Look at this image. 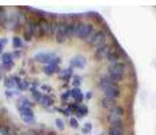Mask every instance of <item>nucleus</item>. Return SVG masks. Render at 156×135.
Returning <instances> with one entry per match:
<instances>
[{"instance_id": "obj_1", "label": "nucleus", "mask_w": 156, "mask_h": 135, "mask_svg": "<svg viewBox=\"0 0 156 135\" xmlns=\"http://www.w3.org/2000/svg\"><path fill=\"white\" fill-rule=\"evenodd\" d=\"M99 89L102 91V93H103V99H106V100H113V101L117 99L118 92H119L117 84L114 83L113 80H110L106 74L101 77V80H99Z\"/></svg>"}, {"instance_id": "obj_2", "label": "nucleus", "mask_w": 156, "mask_h": 135, "mask_svg": "<svg viewBox=\"0 0 156 135\" xmlns=\"http://www.w3.org/2000/svg\"><path fill=\"white\" fill-rule=\"evenodd\" d=\"M125 66L124 62H118V64H113V65H109V70H107V74L106 76L109 77L110 80H113L114 83H118V81H121L124 79L125 76Z\"/></svg>"}, {"instance_id": "obj_3", "label": "nucleus", "mask_w": 156, "mask_h": 135, "mask_svg": "<svg viewBox=\"0 0 156 135\" xmlns=\"http://www.w3.org/2000/svg\"><path fill=\"white\" fill-rule=\"evenodd\" d=\"M87 42H88L90 45H92L95 49H99V47L106 45V34H105L103 31H101V30L95 29L94 31L91 32V35L87 38Z\"/></svg>"}, {"instance_id": "obj_4", "label": "nucleus", "mask_w": 156, "mask_h": 135, "mask_svg": "<svg viewBox=\"0 0 156 135\" xmlns=\"http://www.w3.org/2000/svg\"><path fill=\"white\" fill-rule=\"evenodd\" d=\"M55 37L57 42H62L67 39V38H69V26H68L67 20H61L60 23H57Z\"/></svg>"}, {"instance_id": "obj_5", "label": "nucleus", "mask_w": 156, "mask_h": 135, "mask_svg": "<svg viewBox=\"0 0 156 135\" xmlns=\"http://www.w3.org/2000/svg\"><path fill=\"white\" fill-rule=\"evenodd\" d=\"M94 27H92L90 23H83V22H80V25L79 27H77V30H76V34H75V37H77V38H80V39H84L87 41V38L91 35V32L94 31Z\"/></svg>"}, {"instance_id": "obj_6", "label": "nucleus", "mask_w": 156, "mask_h": 135, "mask_svg": "<svg viewBox=\"0 0 156 135\" xmlns=\"http://www.w3.org/2000/svg\"><path fill=\"white\" fill-rule=\"evenodd\" d=\"M20 118H22L23 122L26 123H33L34 122V115H33V111H31V107L27 101H23L20 103Z\"/></svg>"}, {"instance_id": "obj_7", "label": "nucleus", "mask_w": 156, "mask_h": 135, "mask_svg": "<svg viewBox=\"0 0 156 135\" xmlns=\"http://www.w3.org/2000/svg\"><path fill=\"white\" fill-rule=\"evenodd\" d=\"M122 116H124V111H122V108L119 106H115L110 110L109 120H110V123H121Z\"/></svg>"}, {"instance_id": "obj_8", "label": "nucleus", "mask_w": 156, "mask_h": 135, "mask_svg": "<svg viewBox=\"0 0 156 135\" xmlns=\"http://www.w3.org/2000/svg\"><path fill=\"white\" fill-rule=\"evenodd\" d=\"M109 135H124V126L121 123H110Z\"/></svg>"}, {"instance_id": "obj_9", "label": "nucleus", "mask_w": 156, "mask_h": 135, "mask_svg": "<svg viewBox=\"0 0 156 135\" xmlns=\"http://www.w3.org/2000/svg\"><path fill=\"white\" fill-rule=\"evenodd\" d=\"M2 65L5 69L12 68L14 65V54L12 53H4L2 56Z\"/></svg>"}, {"instance_id": "obj_10", "label": "nucleus", "mask_w": 156, "mask_h": 135, "mask_svg": "<svg viewBox=\"0 0 156 135\" xmlns=\"http://www.w3.org/2000/svg\"><path fill=\"white\" fill-rule=\"evenodd\" d=\"M113 47L112 46H107V45H105V46L99 47V49H97V52H95V54H97L98 58H102V59H106L107 57H109L110 52H112Z\"/></svg>"}, {"instance_id": "obj_11", "label": "nucleus", "mask_w": 156, "mask_h": 135, "mask_svg": "<svg viewBox=\"0 0 156 135\" xmlns=\"http://www.w3.org/2000/svg\"><path fill=\"white\" fill-rule=\"evenodd\" d=\"M71 64L73 65L75 68H83V66H84V64H86V61H84V58H83L82 56H76V57H73V58H72Z\"/></svg>"}, {"instance_id": "obj_12", "label": "nucleus", "mask_w": 156, "mask_h": 135, "mask_svg": "<svg viewBox=\"0 0 156 135\" xmlns=\"http://www.w3.org/2000/svg\"><path fill=\"white\" fill-rule=\"evenodd\" d=\"M12 45H14V49H23L26 46V41H23L22 38H14L12 39Z\"/></svg>"}, {"instance_id": "obj_13", "label": "nucleus", "mask_w": 156, "mask_h": 135, "mask_svg": "<svg viewBox=\"0 0 156 135\" xmlns=\"http://www.w3.org/2000/svg\"><path fill=\"white\" fill-rule=\"evenodd\" d=\"M7 45V39H0V56H3V52H4V47Z\"/></svg>"}, {"instance_id": "obj_14", "label": "nucleus", "mask_w": 156, "mask_h": 135, "mask_svg": "<svg viewBox=\"0 0 156 135\" xmlns=\"http://www.w3.org/2000/svg\"><path fill=\"white\" fill-rule=\"evenodd\" d=\"M0 135H12L10 134V130L5 127H0Z\"/></svg>"}, {"instance_id": "obj_15", "label": "nucleus", "mask_w": 156, "mask_h": 135, "mask_svg": "<svg viewBox=\"0 0 156 135\" xmlns=\"http://www.w3.org/2000/svg\"><path fill=\"white\" fill-rule=\"evenodd\" d=\"M0 80H3V70L0 69Z\"/></svg>"}, {"instance_id": "obj_16", "label": "nucleus", "mask_w": 156, "mask_h": 135, "mask_svg": "<svg viewBox=\"0 0 156 135\" xmlns=\"http://www.w3.org/2000/svg\"><path fill=\"white\" fill-rule=\"evenodd\" d=\"M41 135H42V134H41Z\"/></svg>"}]
</instances>
